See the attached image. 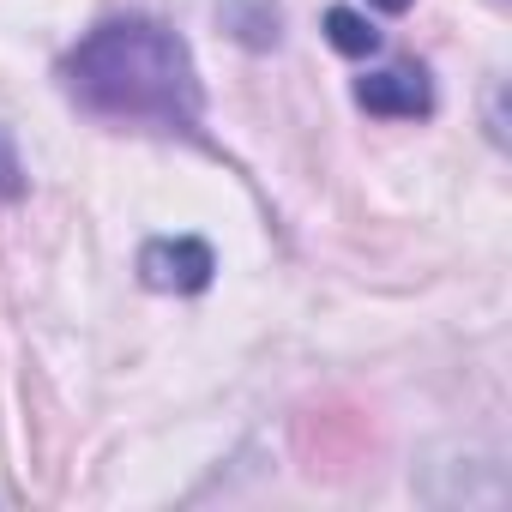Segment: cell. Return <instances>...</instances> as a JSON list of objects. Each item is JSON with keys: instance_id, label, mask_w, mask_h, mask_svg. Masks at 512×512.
<instances>
[{"instance_id": "6da1fadb", "label": "cell", "mask_w": 512, "mask_h": 512, "mask_svg": "<svg viewBox=\"0 0 512 512\" xmlns=\"http://www.w3.org/2000/svg\"><path fill=\"white\" fill-rule=\"evenodd\" d=\"M61 85L97 121L151 127L169 139L205 133V85H199L193 49L187 37H175L145 13L103 19L91 37H79L61 61Z\"/></svg>"}, {"instance_id": "7a4b0ae2", "label": "cell", "mask_w": 512, "mask_h": 512, "mask_svg": "<svg viewBox=\"0 0 512 512\" xmlns=\"http://www.w3.org/2000/svg\"><path fill=\"white\" fill-rule=\"evenodd\" d=\"M217 278V253L199 235H151L139 247V284L157 296H199Z\"/></svg>"}, {"instance_id": "3957f363", "label": "cell", "mask_w": 512, "mask_h": 512, "mask_svg": "<svg viewBox=\"0 0 512 512\" xmlns=\"http://www.w3.org/2000/svg\"><path fill=\"white\" fill-rule=\"evenodd\" d=\"M356 103L368 115H380V121H422V115H434V85H428V73L416 61H398L386 73H362Z\"/></svg>"}, {"instance_id": "277c9868", "label": "cell", "mask_w": 512, "mask_h": 512, "mask_svg": "<svg viewBox=\"0 0 512 512\" xmlns=\"http://www.w3.org/2000/svg\"><path fill=\"white\" fill-rule=\"evenodd\" d=\"M326 43H332L338 55H350V61L380 55V31H374V19L356 13V7H326Z\"/></svg>"}, {"instance_id": "5b68a950", "label": "cell", "mask_w": 512, "mask_h": 512, "mask_svg": "<svg viewBox=\"0 0 512 512\" xmlns=\"http://www.w3.org/2000/svg\"><path fill=\"white\" fill-rule=\"evenodd\" d=\"M223 19L235 25V37L247 49H272L278 43V7H272V0H229Z\"/></svg>"}, {"instance_id": "8992f818", "label": "cell", "mask_w": 512, "mask_h": 512, "mask_svg": "<svg viewBox=\"0 0 512 512\" xmlns=\"http://www.w3.org/2000/svg\"><path fill=\"white\" fill-rule=\"evenodd\" d=\"M0 199H25V163L7 127H0Z\"/></svg>"}, {"instance_id": "52a82bcc", "label": "cell", "mask_w": 512, "mask_h": 512, "mask_svg": "<svg viewBox=\"0 0 512 512\" xmlns=\"http://www.w3.org/2000/svg\"><path fill=\"white\" fill-rule=\"evenodd\" d=\"M368 7H380V13H392V19H398V13H410V7H416V0H368Z\"/></svg>"}]
</instances>
